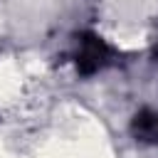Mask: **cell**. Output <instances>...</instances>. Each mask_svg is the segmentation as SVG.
<instances>
[{"instance_id":"1","label":"cell","mask_w":158,"mask_h":158,"mask_svg":"<svg viewBox=\"0 0 158 158\" xmlns=\"http://www.w3.org/2000/svg\"><path fill=\"white\" fill-rule=\"evenodd\" d=\"M106 54H109V49H106V44H104L99 37L84 35V37H81L79 54H77V67H79V72H81V74L96 72V69L106 62Z\"/></svg>"}]
</instances>
